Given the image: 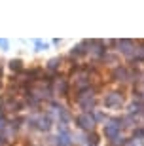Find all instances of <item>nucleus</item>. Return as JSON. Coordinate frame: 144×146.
I'll return each mask as SVG.
<instances>
[{"label":"nucleus","mask_w":144,"mask_h":146,"mask_svg":"<svg viewBox=\"0 0 144 146\" xmlns=\"http://www.w3.org/2000/svg\"><path fill=\"white\" fill-rule=\"evenodd\" d=\"M0 46H2V48L6 49V48H8V42H6V40H0Z\"/></svg>","instance_id":"f257e3e1"}]
</instances>
